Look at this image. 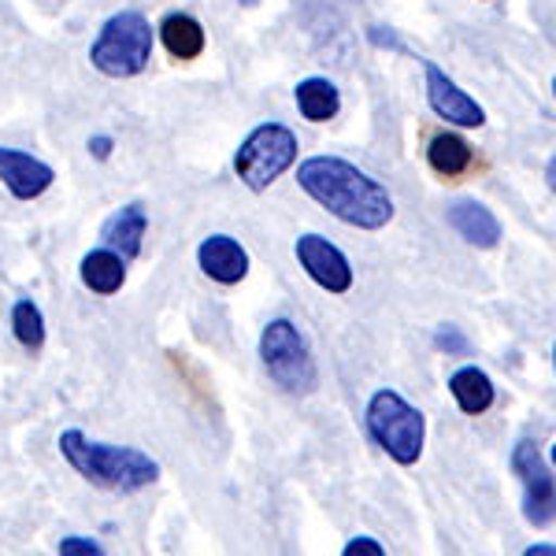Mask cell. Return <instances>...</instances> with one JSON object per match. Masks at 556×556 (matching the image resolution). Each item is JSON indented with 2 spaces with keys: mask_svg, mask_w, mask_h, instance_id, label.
I'll list each match as a JSON object with an SVG mask.
<instances>
[{
  "mask_svg": "<svg viewBox=\"0 0 556 556\" xmlns=\"http://www.w3.org/2000/svg\"><path fill=\"white\" fill-rule=\"evenodd\" d=\"M301 190L319 201L330 215H338L349 227L361 230H379L393 219V201L390 193L375 182L371 175H364L361 167H353L349 160L338 156H312L298 167Z\"/></svg>",
  "mask_w": 556,
  "mask_h": 556,
  "instance_id": "6da1fadb",
  "label": "cell"
},
{
  "mask_svg": "<svg viewBox=\"0 0 556 556\" xmlns=\"http://www.w3.org/2000/svg\"><path fill=\"white\" fill-rule=\"evenodd\" d=\"M60 453L64 460L83 475L86 482L101 490L115 493H134L146 490L160 479V464L149 453L130 450V445H104V442H89L83 430H64L60 434Z\"/></svg>",
  "mask_w": 556,
  "mask_h": 556,
  "instance_id": "7a4b0ae2",
  "label": "cell"
},
{
  "mask_svg": "<svg viewBox=\"0 0 556 556\" xmlns=\"http://www.w3.org/2000/svg\"><path fill=\"white\" fill-rule=\"evenodd\" d=\"M152 60V26L146 15L119 12L112 15L101 34H97L93 49H89V64L108 78H134L149 67Z\"/></svg>",
  "mask_w": 556,
  "mask_h": 556,
  "instance_id": "3957f363",
  "label": "cell"
},
{
  "mask_svg": "<svg viewBox=\"0 0 556 556\" xmlns=\"http://www.w3.org/2000/svg\"><path fill=\"white\" fill-rule=\"evenodd\" d=\"M367 430L371 438L382 445L401 468H412V464L424 456V416L408 405L401 393L393 390H379L367 405Z\"/></svg>",
  "mask_w": 556,
  "mask_h": 556,
  "instance_id": "277c9868",
  "label": "cell"
},
{
  "mask_svg": "<svg viewBox=\"0 0 556 556\" xmlns=\"http://www.w3.org/2000/svg\"><path fill=\"white\" fill-rule=\"evenodd\" d=\"M298 134L282 123H264L241 141L235 156V172L253 193H264L282 172H290L298 160Z\"/></svg>",
  "mask_w": 556,
  "mask_h": 556,
  "instance_id": "5b68a950",
  "label": "cell"
},
{
  "mask_svg": "<svg viewBox=\"0 0 556 556\" xmlns=\"http://www.w3.org/2000/svg\"><path fill=\"white\" fill-rule=\"evenodd\" d=\"M260 361L267 375L290 393H312L316 390V361H312L308 345H304L301 330L290 319H275L260 334Z\"/></svg>",
  "mask_w": 556,
  "mask_h": 556,
  "instance_id": "8992f818",
  "label": "cell"
},
{
  "mask_svg": "<svg viewBox=\"0 0 556 556\" xmlns=\"http://www.w3.org/2000/svg\"><path fill=\"white\" fill-rule=\"evenodd\" d=\"M513 468L523 482V516L534 527L556 523V475H549V464L542 460L534 442H519L513 453Z\"/></svg>",
  "mask_w": 556,
  "mask_h": 556,
  "instance_id": "52a82bcc",
  "label": "cell"
},
{
  "mask_svg": "<svg viewBox=\"0 0 556 556\" xmlns=\"http://www.w3.org/2000/svg\"><path fill=\"white\" fill-rule=\"evenodd\" d=\"M298 260L308 271V278L316 286H323L327 293H349L353 290V267H349L345 253L338 245H330L319 235H304L298 238Z\"/></svg>",
  "mask_w": 556,
  "mask_h": 556,
  "instance_id": "ba28073f",
  "label": "cell"
},
{
  "mask_svg": "<svg viewBox=\"0 0 556 556\" xmlns=\"http://www.w3.org/2000/svg\"><path fill=\"white\" fill-rule=\"evenodd\" d=\"M52 172L45 160L30 156V152H20V149H0V182L12 190L15 201H34L41 197L45 190L52 186Z\"/></svg>",
  "mask_w": 556,
  "mask_h": 556,
  "instance_id": "9c48e42d",
  "label": "cell"
},
{
  "mask_svg": "<svg viewBox=\"0 0 556 556\" xmlns=\"http://www.w3.org/2000/svg\"><path fill=\"white\" fill-rule=\"evenodd\" d=\"M427 97H430V108H434L445 123H456V127H482V123H486L482 108L475 104L464 89H456L453 78H445V71L434 64H427Z\"/></svg>",
  "mask_w": 556,
  "mask_h": 556,
  "instance_id": "30bf717a",
  "label": "cell"
},
{
  "mask_svg": "<svg viewBox=\"0 0 556 556\" xmlns=\"http://www.w3.org/2000/svg\"><path fill=\"white\" fill-rule=\"evenodd\" d=\"M197 264H201V271L219 286H235L249 275V253L227 235L204 238L201 249H197Z\"/></svg>",
  "mask_w": 556,
  "mask_h": 556,
  "instance_id": "8fae6325",
  "label": "cell"
},
{
  "mask_svg": "<svg viewBox=\"0 0 556 556\" xmlns=\"http://www.w3.org/2000/svg\"><path fill=\"white\" fill-rule=\"evenodd\" d=\"M146 208L141 204H127V208H119L115 215H108L104 227H101V241L104 249H112V253H119L123 260H134L141 253V238H146Z\"/></svg>",
  "mask_w": 556,
  "mask_h": 556,
  "instance_id": "7c38bea8",
  "label": "cell"
},
{
  "mask_svg": "<svg viewBox=\"0 0 556 556\" xmlns=\"http://www.w3.org/2000/svg\"><path fill=\"white\" fill-rule=\"evenodd\" d=\"M450 227L468 241V245H479V249H493L501 241V223L493 219L490 208H482V204H475V201L453 204Z\"/></svg>",
  "mask_w": 556,
  "mask_h": 556,
  "instance_id": "4fadbf2b",
  "label": "cell"
},
{
  "mask_svg": "<svg viewBox=\"0 0 556 556\" xmlns=\"http://www.w3.org/2000/svg\"><path fill=\"white\" fill-rule=\"evenodd\" d=\"M83 282L93 293H101V298H112V293H119L123 282H127V260L119 253H112V249H93V253L83 260Z\"/></svg>",
  "mask_w": 556,
  "mask_h": 556,
  "instance_id": "5bb4252c",
  "label": "cell"
},
{
  "mask_svg": "<svg viewBox=\"0 0 556 556\" xmlns=\"http://www.w3.org/2000/svg\"><path fill=\"white\" fill-rule=\"evenodd\" d=\"M160 38H164V49L172 52L175 60H197L204 52V26L193 20V15H167L160 23Z\"/></svg>",
  "mask_w": 556,
  "mask_h": 556,
  "instance_id": "9a60e30c",
  "label": "cell"
},
{
  "mask_svg": "<svg viewBox=\"0 0 556 556\" xmlns=\"http://www.w3.org/2000/svg\"><path fill=\"white\" fill-rule=\"evenodd\" d=\"M450 390H453L460 412H468V416H482V412L493 405V382L486 371H479V367H460V371L450 379Z\"/></svg>",
  "mask_w": 556,
  "mask_h": 556,
  "instance_id": "2e32d148",
  "label": "cell"
},
{
  "mask_svg": "<svg viewBox=\"0 0 556 556\" xmlns=\"http://www.w3.org/2000/svg\"><path fill=\"white\" fill-rule=\"evenodd\" d=\"M298 108H301L304 119L327 123L338 115L342 97H338V86L327 83V78H304V83L298 86Z\"/></svg>",
  "mask_w": 556,
  "mask_h": 556,
  "instance_id": "e0dca14e",
  "label": "cell"
},
{
  "mask_svg": "<svg viewBox=\"0 0 556 556\" xmlns=\"http://www.w3.org/2000/svg\"><path fill=\"white\" fill-rule=\"evenodd\" d=\"M427 160L438 175L456 178L471 167V149H468V141L456 138V134H438V138H430Z\"/></svg>",
  "mask_w": 556,
  "mask_h": 556,
  "instance_id": "ac0fdd59",
  "label": "cell"
},
{
  "mask_svg": "<svg viewBox=\"0 0 556 556\" xmlns=\"http://www.w3.org/2000/svg\"><path fill=\"white\" fill-rule=\"evenodd\" d=\"M12 330L20 338L23 349H41L45 345V316L34 301H20L12 308Z\"/></svg>",
  "mask_w": 556,
  "mask_h": 556,
  "instance_id": "d6986e66",
  "label": "cell"
},
{
  "mask_svg": "<svg viewBox=\"0 0 556 556\" xmlns=\"http://www.w3.org/2000/svg\"><path fill=\"white\" fill-rule=\"evenodd\" d=\"M60 556H108V553L93 542V538L71 534V538H64V542H60Z\"/></svg>",
  "mask_w": 556,
  "mask_h": 556,
  "instance_id": "ffe728a7",
  "label": "cell"
},
{
  "mask_svg": "<svg viewBox=\"0 0 556 556\" xmlns=\"http://www.w3.org/2000/svg\"><path fill=\"white\" fill-rule=\"evenodd\" d=\"M434 342H438V349H445V353H453V356H468V349H471L468 338H464L456 327H442Z\"/></svg>",
  "mask_w": 556,
  "mask_h": 556,
  "instance_id": "44dd1931",
  "label": "cell"
},
{
  "mask_svg": "<svg viewBox=\"0 0 556 556\" xmlns=\"http://www.w3.org/2000/svg\"><path fill=\"white\" fill-rule=\"evenodd\" d=\"M342 556H386V549L375 542V538H353V542L345 545Z\"/></svg>",
  "mask_w": 556,
  "mask_h": 556,
  "instance_id": "7402d4cb",
  "label": "cell"
},
{
  "mask_svg": "<svg viewBox=\"0 0 556 556\" xmlns=\"http://www.w3.org/2000/svg\"><path fill=\"white\" fill-rule=\"evenodd\" d=\"M89 152H93L97 160H108V156H112V138H104V134L89 138Z\"/></svg>",
  "mask_w": 556,
  "mask_h": 556,
  "instance_id": "603a6c76",
  "label": "cell"
},
{
  "mask_svg": "<svg viewBox=\"0 0 556 556\" xmlns=\"http://www.w3.org/2000/svg\"><path fill=\"white\" fill-rule=\"evenodd\" d=\"M523 556H556V545H531Z\"/></svg>",
  "mask_w": 556,
  "mask_h": 556,
  "instance_id": "cb8c5ba5",
  "label": "cell"
},
{
  "mask_svg": "<svg viewBox=\"0 0 556 556\" xmlns=\"http://www.w3.org/2000/svg\"><path fill=\"white\" fill-rule=\"evenodd\" d=\"M545 178H549V186H553V193H556V156L549 160V172H545Z\"/></svg>",
  "mask_w": 556,
  "mask_h": 556,
  "instance_id": "d4e9b609",
  "label": "cell"
},
{
  "mask_svg": "<svg viewBox=\"0 0 556 556\" xmlns=\"http://www.w3.org/2000/svg\"><path fill=\"white\" fill-rule=\"evenodd\" d=\"M241 4H256V0H241Z\"/></svg>",
  "mask_w": 556,
  "mask_h": 556,
  "instance_id": "484cf974",
  "label": "cell"
},
{
  "mask_svg": "<svg viewBox=\"0 0 556 556\" xmlns=\"http://www.w3.org/2000/svg\"><path fill=\"white\" fill-rule=\"evenodd\" d=\"M553 464H556V445H553Z\"/></svg>",
  "mask_w": 556,
  "mask_h": 556,
  "instance_id": "4316f807",
  "label": "cell"
},
{
  "mask_svg": "<svg viewBox=\"0 0 556 556\" xmlns=\"http://www.w3.org/2000/svg\"><path fill=\"white\" fill-rule=\"evenodd\" d=\"M553 89H556V83H553Z\"/></svg>",
  "mask_w": 556,
  "mask_h": 556,
  "instance_id": "83f0119b",
  "label": "cell"
}]
</instances>
